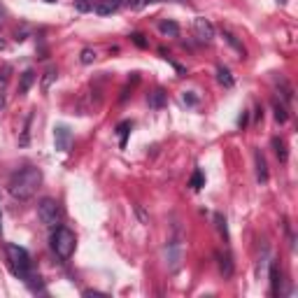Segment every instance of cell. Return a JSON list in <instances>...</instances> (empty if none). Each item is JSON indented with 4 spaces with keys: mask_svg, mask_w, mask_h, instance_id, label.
Returning a JSON list of instances; mask_svg holds the SVG:
<instances>
[{
    "mask_svg": "<svg viewBox=\"0 0 298 298\" xmlns=\"http://www.w3.org/2000/svg\"><path fill=\"white\" fill-rule=\"evenodd\" d=\"M44 2H54V0H44Z\"/></svg>",
    "mask_w": 298,
    "mask_h": 298,
    "instance_id": "35",
    "label": "cell"
},
{
    "mask_svg": "<svg viewBox=\"0 0 298 298\" xmlns=\"http://www.w3.org/2000/svg\"><path fill=\"white\" fill-rule=\"evenodd\" d=\"M58 79V70L56 68H47V73L42 74V91L44 93H49V89H51V84Z\"/></svg>",
    "mask_w": 298,
    "mask_h": 298,
    "instance_id": "15",
    "label": "cell"
},
{
    "mask_svg": "<svg viewBox=\"0 0 298 298\" xmlns=\"http://www.w3.org/2000/svg\"><path fill=\"white\" fill-rule=\"evenodd\" d=\"M54 142H56V149H61V151H68L70 149V142H73V133H70V128L68 126H56L54 128Z\"/></svg>",
    "mask_w": 298,
    "mask_h": 298,
    "instance_id": "7",
    "label": "cell"
},
{
    "mask_svg": "<svg viewBox=\"0 0 298 298\" xmlns=\"http://www.w3.org/2000/svg\"><path fill=\"white\" fill-rule=\"evenodd\" d=\"M42 184V170L37 166H24L21 170L9 177L7 191L12 198L17 200H28L35 196V191L40 189Z\"/></svg>",
    "mask_w": 298,
    "mask_h": 298,
    "instance_id": "1",
    "label": "cell"
},
{
    "mask_svg": "<svg viewBox=\"0 0 298 298\" xmlns=\"http://www.w3.org/2000/svg\"><path fill=\"white\" fill-rule=\"evenodd\" d=\"M217 259H219V268H222V275L228 280L233 275V261H231V254H217Z\"/></svg>",
    "mask_w": 298,
    "mask_h": 298,
    "instance_id": "17",
    "label": "cell"
},
{
    "mask_svg": "<svg viewBox=\"0 0 298 298\" xmlns=\"http://www.w3.org/2000/svg\"><path fill=\"white\" fill-rule=\"evenodd\" d=\"M284 2H287V0H280V5H284Z\"/></svg>",
    "mask_w": 298,
    "mask_h": 298,
    "instance_id": "34",
    "label": "cell"
},
{
    "mask_svg": "<svg viewBox=\"0 0 298 298\" xmlns=\"http://www.w3.org/2000/svg\"><path fill=\"white\" fill-rule=\"evenodd\" d=\"M0 228H2V224H0Z\"/></svg>",
    "mask_w": 298,
    "mask_h": 298,
    "instance_id": "36",
    "label": "cell"
},
{
    "mask_svg": "<svg viewBox=\"0 0 298 298\" xmlns=\"http://www.w3.org/2000/svg\"><path fill=\"white\" fill-rule=\"evenodd\" d=\"M217 82L222 84V86H226V89H231L233 84H235V79H233V74H231V70L226 66H219L217 68Z\"/></svg>",
    "mask_w": 298,
    "mask_h": 298,
    "instance_id": "12",
    "label": "cell"
},
{
    "mask_svg": "<svg viewBox=\"0 0 298 298\" xmlns=\"http://www.w3.org/2000/svg\"><path fill=\"white\" fill-rule=\"evenodd\" d=\"M215 222H217V228H219V233L224 235V242H228V226H226V217H224V215H217Z\"/></svg>",
    "mask_w": 298,
    "mask_h": 298,
    "instance_id": "24",
    "label": "cell"
},
{
    "mask_svg": "<svg viewBox=\"0 0 298 298\" xmlns=\"http://www.w3.org/2000/svg\"><path fill=\"white\" fill-rule=\"evenodd\" d=\"M158 31L163 35H168V37H177L180 35V26L175 24V21H161L158 24Z\"/></svg>",
    "mask_w": 298,
    "mask_h": 298,
    "instance_id": "19",
    "label": "cell"
},
{
    "mask_svg": "<svg viewBox=\"0 0 298 298\" xmlns=\"http://www.w3.org/2000/svg\"><path fill=\"white\" fill-rule=\"evenodd\" d=\"M2 19H5V7L0 5V24H2Z\"/></svg>",
    "mask_w": 298,
    "mask_h": 298,
    "instance_id": "33",
    "label": "cell"
},
{
    "mask_svg": "<svg viewBox=\"0 0 298 298\" xmlns=\"http://www.w3.org/2000/svg\"><path fill=\"white\" fill-rule=\"evenodd\" d=\"M273 149H275V154H277V158H280L282 163L289 161V149H287V142L282 140V138H273Z\"/></svg>",
    "mask_w": 298,
    "mask_h": 298,
    "instance_id": "14",
    "label": "cell"
},
{
    "mask_svg": "<svg viewBox=\"0 0 298 298\" xmlns=\"http://www.w3.org/2000/svg\"><path fill=\"white\" fill-rule=\"evenodd\" d=\"M193 31H196V37H198L200 42H205V44L215 40V26L203 17L193 19Z\"/></svg>",
    "mask_w": 298,
    "mask_h": 298,
    "instance_id": "6",
    "label": "cell"
},
{
    "mask_svg": "<svg viewBox=\"0 0 298 298\" xmlns=\"http://www.w3.org/2000/svg\"><path fill=\"white\" fill-rule=\"evenodd\" d=\"M254 166H257V180L265 184L268 182V163H265V156L259 149H254Z\"/></svg>",
    "mask_w": 298,
    "mask_h": 298,
    "instance_id": "8",
    "label": "cell"
},
{
    "mask_svg": "<svg viewBox=\"0 0 298 298\" xmlns=\"http://www.w3.org/2000/svg\"><path fill=\"white\" fill-rule=\"evenodd\" d=\"M12 77V66H0V89H5Z\"/></svg>",
    "mask_w": 298,
    "mask_h": 298,
    "instance_id": "25",
    "label": "cell"
},
{
    "mask_svg": "<svg viewBox=\"0 0 298 298\" xmlns=\"http://www.w3.org/2000/svg\"><path fill=\"white\" fill-rule=\"evenodd\" d=\"M79 61H82L84 66H91L93 61H96V51H93L91 47H84L82 54H79Z\"/></svg>",
    "mask_w": 298,
    "mask_h": 298,
    "instance_id": "23",
    "label": "cell"
},
{
    "mask_svg": "<svg viewBox=\"0 0 298 298\" xmlns=\"http://www.w3.org/2000/svg\"><path fill=\"white\" fill-rule=\"evenodd\" d=\"M74 245H77L74 233L70 228H66V226H56V231L51 235V249L56 252V257L68 261L74 254Z\"/></svg>",
    "mask_w": 298,
    "mask_h": 298,
    "instance_id": "3",
    "label": "cell"
},
{
    "mask_svg": "<svg viewBox=\"0 0 298 298\" xmlns=\"http://www.w3.org/2000/svg\"><path fill=\"white\" fill-rule=\"evenodd\" d=\"M7 261H9L12 273L17 275L19 280L26 282V277L33 273V261H31V254H28L24 247H19V245H7Z\"/></svg>",
    "mask_w": 298,
    "mask_h": 298,
    "instance_id": "2",
    "label": "cell"
},
{
    "mask_svg": "<svg viewBox=\"0 0 298 298\" xmlns=\"http://www.w3.org/2000/svg\"><path fill=\"white\" fill-rule=\"evenodd\" d=\"M135 215L140 217V222H142V224H149V215L145 212V207H142V205H135Z\"/></svg>",
    "mask_w": 298,
    "mask_h": 298,
    "instance_id": "30",
    "label": "cell"
},
{
    "mask_svg": "<svg viewBox=\"0 0 298 298\" xmlns=\"http://www.w3.org/2000/svg\"><path fill=\"white\" fill-rule=\"evenodd\" d=\"M147 2H151V0H126V5H128L131 9H142Z\"/></svg>",
    "mask_w": 298,
    "mask_h": 298,
    "instance_id": "29",
    "label": "cell"
},
{
    "mask_svg": "<svg viewBox=\"0 0 298 298\" xmlns=\"http://www.w3.org/2000/svg\"><path fill=\"white\" fill-rule=\"evenodd\" d=\"M163 254H166V263H168V270H177L180 263H182V245L177 240H170L163 249Z\"/></svg>",
    "mask_w": 298,
    "mask_h": 298,
    "instance_id": "5",
    "label": "cell"
},
{
    "mask_svg": "<svg viewBox=\"0 0 298 298\" xmlns=\"http://www.w3.org/2000/svg\"><path fill=\"white\" fill-rule=\"evenodd\" d=\"M182 100L186 103V105H191V108H193V105H198V96H193V91H186L182 96Z\"/></svg>",
    "mask_w": 298,
    "mask_h": 298,
    "instance_id": "27",
    "label": "cell"
},
{
    "mask_svg": "<svg viewBox=\"0 0 298 298\" xmlns=\"http://www.w3.org/2000/svg\"><path fill=\"white\" fill-rule=\"evenodd\" d=\"M121 2H124V0H98L93 9L98 12L100 17H108V14H114L116 9L121 7Z\"/></svg>",
    "mask_w": 298,
    "mask_h": 298,
    "instance_id": "9",
    "label": "cell"
},
{
    "mask_svg": "<svg viewBox=\"0 0 298 298\" xmlns=\"http://www.w3.org/2000/svg\"><path fill=\"white\" fill-rule=\"evenodd\" d=\"M280 265L277 263H270V294L273 296H280Z\"/></svg>",
    "mask_w": 298,
    "mask_h": 298,
    "instance_id": "13",
    "label": "cell"
},
{
    "mask_svg": "<svg viewBox=\"0 0 298 298\" xmlns=\"http://www.w3.org/2000/svg\"><path fill=\"white\" fill-rule=\"evenodd\" d=\"M131 40L135 42V44H138L140 49H145V47H147V40H145V35H142V33H133V35H131Z\"/></svg>",
    "mask_w": 298,
    "mask_h": 298,
    "instance_id": "28",
    "label": "cell"
},
{
    "mask_svg": "<svg viewBox=\"0 0 298 298\" xmlns=\"http://www.w3.org/2000/svg\"><path fill=\"white\" fill-rule=\"evenodd\" d=\"M93 7H96L93 0H74V9L77 12H91Z\"/></svg>",
    "mask_w": 298,
    "mask_h": 298,
    "instance_id": "26",
    "label": "cell"
},
{
    "mask_svg": "<svg viewBox=\"0 0 298 298\" xmlns=\"http://www.w3.org/2000/svg\"><path fill=\"white\" fill-rule=\"evenodd\" d=\"M275 82H277V86L282 89V98L287 100V103H291L294 100V89H291V84L284 79V77H275Z\"/></svg>",
    "mask_w": 298,
    "mask_h": 298,
    "instance_id": "18",
    "label": "cell"
},
{
    "mask_svg": "<svg viewBox=\"0 0 298 298\" xmlns=\"http://www.w3.org/2000/svg\"><path fill=\"white\" fill-rule=\"evenodd\" d=\"M189 186L193 191H198V189H203V186H205V175H203V170H200V168H196V170H193V175H191V180H189Z\"/></svg>",
    "mask_w": 298,
    "mask_h": 298,
    "instance_id": "20",
    "label": "cell"
},
{
    "mask_svg": "<svg viewBox=\"0 0 298 298\" xmlns=\"http://www.w3.org/2000/svg\"><path fill=\"white\" fill-rule=\"evenodd\" d=\"M2 110H5V93L0 89V114H2Z\"/></svg>",
    "mask_w": 298,
    "mask_h": 298,
    "instance_id": "32",
    "label": "cell"
},
{
    "mask_svg": "<svg viewBox=\"0 0 298 298\" xmlns=\"http://www.w3.org/2000/svg\"><path fill=\"white\" fill-rule=\"evenodd\" d=\"M247 121H249V112H242L240 119H238V126H240L242 131H245V126H247Z\"/></svg>",
    "mask_w": 298,
    "mask_h": 298,
    "instance_id": "31",
    "label": "cell"
},
{
    "mask_svg": "<svg viewBox=\"0 0 298 298\" xmlns=\"http://www.w3.org/2000/svg\"><path fill=\"white\" fill-rule=\"evenodd\" d=\"M37 217H40V222L44 226L56 228L58 224H61V205L54 198H42L37 203Z\"/></svg>",
    "mask_w": 298,
    "mask_h": 298,
    "instance_id": "4",
    "label": "cell"
},
{
    "mask_svg": "<svg viewBox=\"0 0 298 298\" xmlns=\"http://www.w3.org/2000/svg\"><path fill=\"white\" fill-rule=\"evenodd\" d=\"M131 128H133V121H121V124L116 126V135L121 138V147H126V138H128Z\"/></svg>",
    "mask_w": 298,
    "mask_h": 298,
    "instance_id": "21",
    "label": "cell"
},
{
    "mask_svg": "<svg viewBox=\"0 0 298 298\" xmlns=\"http://www.w3.org/2000/svg\"><path fill=\"white\" fill-rule=\"evenodd\" d=\"M149 108L151 110H161V108H166V103H168V93L163 91V89H156V91H151L149 93Z\"/></svg>",
    "mask_w": 298,
    "mask_h": 298,
    "instance_id": "10",
    "label": "cell"
},
{
    "mask_svg": "<svg viewBox=\"0 0 298 298\" xmlns=\"http://www.w3.org/2000/svg\"><path fill=\"white\" fill-rule=\"evenodd\" d=\"M275 119H277V124H287V119H289V112H287V108L282 105V103H277L275 100Z\"/></svg>",
    "mask_w": 298,
    "mask_h": 298,
    "instance_id": "22",
    "label": "cell"
},
{
    "mask_svg": "<svg viewBox=\"0 0 298 298\" xmlns=\"http://www.w3.org/2000/svg\"><path fill=\"white\" fill-rule=\"evenodd\" d=\"M35 79H37V74H35L33 68L24 70V73H21V82H19V93H28V89L35 84Z\"/></svg>",
    "mask_w": 298,
    "mask_h": 298,
    "instance_id": "11",
    "label": "cell"
},
{
    "mask_svg": "<svg viewBox=\"0 0 298 298\" xmlns=\"http://www.w3.org/2000/svg\"><path fill=\"white\" fill-rule=\"evenodd\" d=\"M224 40L228 42V44H231L233 49L238 51V54H240L242 58L247 56V49H245V44H242V42L238 40V37H235V35H233V33H228V31H224Z\"/></svg>",
    "mask_w": 298,
    "mask_h": 298,
    "instance_id": "16",
    "label": "cell"
}]
</instances>
